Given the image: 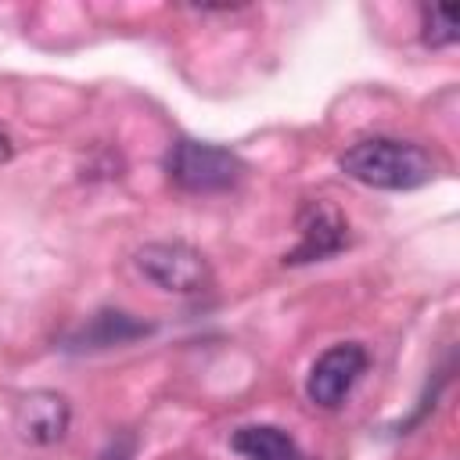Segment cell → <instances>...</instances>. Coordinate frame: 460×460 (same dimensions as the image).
<instances>
[{"instance_id": "6da1fadb", "label": "cell", "mask_w": 460, "mask_h": 460, "mask_svg": "<svg viewBox=\"0 0 460 460\" xmlns=\"http://www.w3.org/2000/svg\"><path fill=\"white\" fill-rule=\"evenodd\" d=\"M338 169L374 190H417L435 180L438 162L428 147L399 137H363L338 155Z\"/></svg>"}, {"instance_id": "7a4b0ae2", "label": "cell", "mask_w": 460, "mask_h": 460, "mask_svg": "<svg viewBox=\"0 0 460 460\" xmlns=\"http://www.w3.org/2000/svg\"><path fill=\"white\" fill-rule=\"evenodd\" d=\"M162 169L169 176L172 187L187 190V194H223L234 190L248 165L237 151L212 144V140H194V137H176L165 147Z\"/></svg>"}, {"instance_id": "3957f363", "label": "cell", "mask_w": 460, "mask_h": 460, "mask_svg": "<svg viewBox=\"0 0 460 460\" xmlns=\"http://www.w3.org/2000/svg\"><path fill=\"white\" fill-rule=\"evenodd\" d=\"M137 270L162 291L176 295H201L212 288V266L201 248L187 241H147L133 255Z\"/></svg>"}, {"instance_id": "277c9868", "label": "cell", "mask_w": 460, "mask_h": 460, "mask_svg": "<svg viewBox=\"0 0 460 460\" xmlns=\"http://www.w3.org/2000/svg\"><path fill=\"white\" fill-rule=\"evenodd\" d=\"M367 367H370V356L359 341H338V345L323 349L305 377L309 402L320 410H338L349 399V392L356 388V381L367 374Z\"/></svg>"}, {"instance_id": "5b68a950", "label": "cell", "mask_w": 460, "mask_h": 460, "mask_svg": "<svg viewBox=\"0 0 460 460\" xmlns=\"http://www.w3.org/2000/svg\"><path fill=\"white\" fill-rule=\"evenodd\" d=\"M349 241H352V234H349L345 212L338 205L323 201V198H309L298 208V241L284 255V262L288 266L323 262V259H334L338 252H345Z\"/></svg>"}, {"instance_id": "8992f818", "label": "cell", "mask_w": 460, "mask_h": 460, "mask_svg": "<svg viewBox=\"0 0 460 460\" xmlns=\"http://www.w3.org/2000/svg\"><path fill=\"white\" fill-rule=\"evenodd\" d=\"M155 327L122 313V309H97L93 316H86L68 338H65V352H101V349H115V345H129L137 338H147Z\"/></svg>"}, {"instance_id": "52a82bcc", "label": "cell", "mask_w": 460, "mask_h": 460, "mask_svg": "<svg viewBox=\"0 0 460 460\" xmlns=\"http://www.w3.org/2000/svg\"><path fill=\"white\" fill-rule=\"evenodd\" d=\"M68 420H72V410H68L65 395H58V392H29V395H22V402L14 410V428L32 446L61 442L68 431Z\"/></svg>"}, {"instance_id": "ba28073f", "label": "cell", "mask_w": 460, "mask_h": 460, "mask_svg": "<svg viewBox=\"0 0 460 460\" xmlns=\"http://www.w3.org/2000/svg\"><path fill=\"white\" fill-rule=\"evenodd\" d=\"M230 449L244 460H305L298 442L277 424H244L230 435Z\"/></svg>"}, {"instance_id": "9c48e42d", "label": "cell", "mask_w": 460, "mask_h": 460, "mask_svg": "<svg viewBox=\"0 0 460 460\" xmlns=\"http://www.w3.org/2000/svg\"><path fill=\"white\" fill-rule=\"evenodd\" d=\"M420 40L435 50L442 47H453L460 40V29H456V11L453 7H442V4H424L420 7Z\"/></svg>"}, {"instance_id": "30bf717a", "label": "cell", "mask_w": 460, "mask_h": 460, "mask_svg": "<svg viewBox=\"0 0 460 460\" xmlns=\"http://www.w3.org/2000/svg\"><path fill=\"white\" fill-rule=\"evenodd\" d=\"M133 453H137V435H133V431H119V435L101 449L97 460H133Z\"/></svg>"}, {"instance_id": "8fae6325", "label": "cell", "mask_w": 460, "mask_h": 460, "mask_svg": "<svg viewBox=\"0 0 460 460\" xmlns=\"http://www.w3.org/2000/svg\"><path fill=\"white\" fill-rule=\"evenodd\" d=\"M11 155H14V140H11V137H7V129L0 126V165H4V162H11Z\"/></svg>"}]
</instances>
